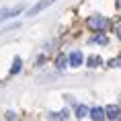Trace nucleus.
Here are the masks:
<instances>
[{
	"label": "nucleus",
	"mask_w": 121,
	"mask_h": 121,
	"mask_svg": "<svg viewBox=\"0 0 121 121\" xmlns=\"http://www.w3.org/2000/svg\"><path fill=\"white\" fill-rule=\"evenodd\" d=\"M51 2H53V0H39L35 6H31L29 10H27V17H35V14H39L41 10H45V8L49 6Z\"/></svg>",
	"instance_id": "7ed1b4c3"
},
{
	"label": "nucleus",
	"mask_w": 121,
	"mask_h": 121,
	"mask_svg": "<svg viewBox=\"0 0 121 121\" xmlns=\"http://www.w3.org/2000/svg\"><path fill=\"white\" fill-rule=\"evenodd\" d=\"M86 115H88V107H86V105H78L76 107V117L78 119H84Z\"/></svg>",
	"instance_id": "9d476101"
},
{
	"label": "nucleus",
	"mask_w": 121,
	"mask_h": 121,
	"mask_svg": "<svg viewBox=\"0 0 121 121\" xmlns=\"http://www.w3.org/2000/svg\"><path fill=\"white\" fill-rule=\"evenodd\" d=\"M4 117H6V119H17V113H14V111H8Z\"/></svg>",
	"instance_id": "4468645a"
},
{
	"label": "nucleus",
	"mask_w": 121,
	"mask_h": 121,
	"mask_svg": "<svg viewBox=\"0 0 121 121\" xmlns=\"http://www.w3.org/2000/svg\"><path fill=\"white\" fill-rule=\"evenodd\" d=\"M117 39H119V41H121V27H119V29H117Z\"/></svg>",
	"instance_id": "2eb2a0df"
},
{
	"label": "nucleus",
	"mask_w": 121,
	"mask_h": 121,
	"mask_svg": "<svg viewBox=\"0 0 121 121\" xmlns=\"http://www.w3.org/2000/svg\"><path fill=\"white\" fill-rule=\"evenodd\" d=\"M107 27H109V21L105 17H92V19H88V29H92V31H105Z\"/></svg>",
	"instance_id": "f257e3e1"
},
{
	"label": "nucleus",
	"mask_w": 121,
	"mask_h": 121,
	"mask_svg": "<svg viewBox=\"0 0 121 121\" xmlns=\"http://www.w3.org/2000/svg\"><path fill=\"white\" fill-rule=\"evenodd\" d=\"M86 64H88V68H99V66L103 64V60L99 56H88V60H86Z\"/></svg>",
	"instance_id": "6e6552de"
},
{
	"label": "nucleus",
	"mask_w": 121,
	"mask_h": 121,
	"mask_svg": "<svg viewBox=\"0 0 121 121\" xmlns=\"http://www.w3.org/2000/svg\"><path fill=\"white\" fill-rule=\"evenodd\" d=\"M88 43H99V45H107V43H109V37L101 33V35H95V37H90V39H88Z\"/></svg>",
	"instance_id": "0eeeda50"
},
{
	"label": "nucleus",
	"mask_w": 121,
	"mask_h": 121,
	"mask_svg": "<svg viewBox=\"0 0 121 121\" xmlns=\"http://www.w3.org/2000/svg\"><path fill=\"white\" fill-rule=\"evenodd\" d=\"M68 57L66 56H57V60H56V68L57 70H66V68H68Z\"/></svg>",
	"instance_id": "1a4fd4ad"
},
{
	"label": "nucleus",
	"mask_w": 121,
	"mask_h": 121,
	"mask_svg": "<svg viewBox=\"0 0 121 121\" xmlns=\"http://www.w3.org/2000/svg\"><path fill=\"white\" fill-rule=\"evenodd\" d=\"M115 4H117V6H121V0H115Z\"/></svg>",
	"instance_id": "dca6fc26"
},
{
	"label": "nucleus",
	"mask_w": 121,
	"mask_h": 121,
	"mask_svg": "<svg viewBox=\"0 0 121 121\" xmlns=\"http://www.w3.org/2000/svg\"><path fill=\"white\" fill-rule=\"evenodd\" d=\"M21 64H23V62H21V57L17 56V57H14V62H13V68H10V74H19V72H21Z\"/></svg>",
	"instance_id": "9b49d317"
},
{
	"label": "nucleus",
	"mask_w": 121,
	"mask_h": 121,
	"mask_svg": "<svg viewBox=\"0 0 121 121\" xmlns=\"http://www.w3.org/2000/svg\"><path fill=\"white\" fill-rule=\"evenodd\" d=\"M82 62H84L82 51H72L70 56H68V64H70L72 68H78V66H82Z\"/></svg>",
	"instance_id": "20e7f679"
},
{
	"label": "nucleus",
	"mask_w": 121,
	"mask_h": 121,
	"mask_svg": "<svg viewBox=\"0 0 121 121\" xmlns=\"http://www.w3.org/2000/svg\"><path fill=\"white\" fill-rule=\"evenodd\" d=\"M107 117V113H105V109L103 107H95V109H90V119H95V121H103Z\"/></svg>",
	"instance_id": "423d86ee"
},
{
	"label": "nucleus",
	"mask_w": 121,
	"mask_h": 121,
	"mask_svg": "<svg viewBox=\"0 0 121 121\" xmlns=\"http://www.w3.org/2000/svg\"><path fill=\"white\" fill-rule=\"evenodd\" d=\"M107 66H111V68H121V56L113 57V60H109V62H107Z\"/></svg>",
	"instance_id": "ddd939ff"
},
{
	"label": "nucleus",
	"mask_w": 121,
	"mask_h": 121,
	"mask_svg": "<svg viewBox=\"0 0 121 121\" xmlns=\"http://www.w3.org/2000/svg\"><path fill=\"white\" fill-rule=\"evenodd\" d=\"M23 13V6H10V8H2L0 10V21H8V19H14L17 14Z\"/></svg>",
	"instance_id": "f03ea898"
},
{
	"label": "nucleus",
	"mask_w": 121,
	"mask_h": 121,
	"mask_svg": "<svg viewBox=\"0 0 121 121\" xmlns=\"http://www.w3.org/2000/svg\"><path fill=\"white\" fill-rule=\"evenodd\" d=\"M49 119H68V111H60V113H49Z\"/></svg>",
	"instance_id": "f8f14e48"
},
{
	"label": "nucleus",
	"mask_w": 121,
	"mask_h": 121,
	"mask_svg": "<svg viewBox=\"0 0 121 121\" xmlns=\"http://www.w3.org/2000/svg\"><path fill=\"white\" fill-rule=\"evenodd\" d=\"M105 113H107L109 119H113V121L121 119V107H117V105H109V107L105 109Z\"/></svg>",
	"instance_id": "39448f33"
}]
</instances>
